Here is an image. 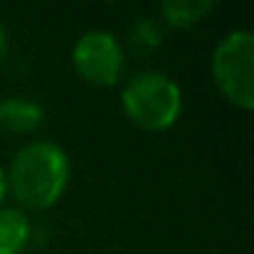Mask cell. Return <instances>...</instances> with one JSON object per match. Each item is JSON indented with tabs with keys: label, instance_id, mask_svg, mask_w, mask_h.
<instances>
[{
	"label": "cell",
	"instance_id": "cell-1",
	"mask_svg": "<svg viewBox=\"0 0 254 254\" xmlns=\"http://www.w3.org/2000/svg\"><path fill=\"white\" fill-rule=\"evenodd\" d=\"M67 155L53 142H35L18 152L10 167V190L30 209H45L60 199L67 187Z\"/></svg>",
	"mask_w": 254,
	"mask_h": 254
},
{
	"label": "cell",
	"instance_id": "cell-2",
	"mask_svg": "<svg viewBox=\"0 0 254 254\" xmlns=\"http://www.w3.org/2000/svg\"><path fill=\"white\" fill-rule=\"evenodd\" d=\"M122 107L127 117L145 130H167L180 117L182 95L175 80L147 70L127 82L122 90Z\"/></svg>",
	"mask_w": 254,
	"mask_h": 254
},
{
	"label": "cell",
	"instance_id": "cell-3",
	"mask_svg": "<svg viewBox=\"0 0 254 254\" xmlns=\"http://www.w3.org/2000/svg\"><path fill=\"white\" fill-rule=\"evenodd\" d=\"M254 38L249 30L229 33L214 50L212 70L219 90L242 110H249L254 102Z\"/></svg>",
	"mask_w": 254,
	"mask_h": 254
},
{
	"label": "cell",
	"instance_id": "cell-4",
	"mask_svg": "<svg viewBox=\"0 0 254 254\" xmlns=\"http://www.w3.org/2000/svg\"><path fill=\"white\" fill-rule=\"evenodd\" d=\"M77 72L92 85H115L122 72V48L110 33L95 30L77 40L72 53Z\"/></svg>",
	"mask_w": 254,
	"mask_h": 254
},
{
	"label": "cell",
	"instance_id": "cell-5",
	"mask_svg": "<svg viewBox=\"0 0 254 254\" xmlns=\"http://www.w3.org/2000/svg\"><path fill=\"white\" fill-rule=\"evenodd\" d=\"M43 125V107L25 97H8L0 102V127L13 135L35 132Z\"/></svg>",
	"mask_w": 254,
	"mask_h": 254
},
{
	"label": "cell",
	"instance_id": "cell-6",
	"mask_svg": "<svg viewBox=\"0 0 254 254\" xmlns=\"http://www.w3.org/2000/svg\"><path fill=\"white\" fill-rule=\"evenodd\" d=\"M30 224L18 209H0V254H20L28 244Z\"/></svg>",
	"mask_w": 254,
	"mask_h": 254
},
{
	"label": "cell",
	"instance_id": "cell-7",
	"mask_svg": "<svg viewBox=\"0 0 254 254\" xmlns=\"http://www.w3.org/2000/svg\"><path fill=\"white\" fill-rule=\"evenodd\" d=\"M209 10H212L209 0H167L162 5L167 23L175 28H187V25L202 20Z\"/></svg>",
	"mask_w": 254,
	"mask_h": 254
},
{
	"label": "cell",
	"instance_id": "cell-8",
	"mask_svg": "<svg viewBox=\"0 0 254 254\" xmlns=\"http://www.w3.org/2000/svg\"><path fill=\"white\" fill-rule=\"evenodd\" d=\"M162 43V30L160 25H155V20L150 18H142L135 30H132V45L135 48H145V50H152Z\"/></svg>",
	"mask_w": 254,
	"mask_h": 254
},
{
	"label": "cell",
	"instance_id": "cell-9",
	"mask_svg": "<svg viewBox=\"0 0 254 254\" xmlns=\"http://www.w3.org/2000/svg\"><path fill=\"white\" fill-rule=\"evenodd\" d=\"M5 192H8V182H5V175H3V170H0V202H3Z\"/></svg>",
	"mask_w": 254,
	"mask_h": 254
},
{
	"label": "cell",
	"instance_id": "cell-10",
	"mask_svg": "<svg viewBox=\"0 0 254 254\" xmlns=\"http://www.w3.org/2000/svg\"><path fill=\"white\" fill-rule=\"evenodd\" d=\"M5 48H8V40H5L3 28H0V60H3V55H5Z\"/></svg>",
	"mask_w": 254,
	"mask_h": 254
}]
</instances>
